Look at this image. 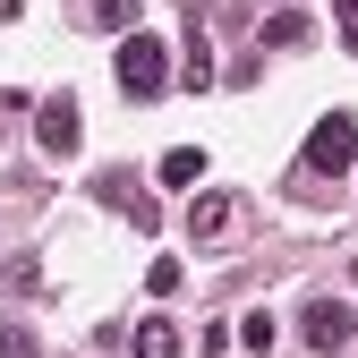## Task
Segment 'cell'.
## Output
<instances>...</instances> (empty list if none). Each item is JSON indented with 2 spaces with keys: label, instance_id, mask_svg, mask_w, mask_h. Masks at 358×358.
I'll use <instances>...</instances> for the list:
<instances>
[{
  "label": "cell",
  "instance_id": "cell-1",
  "mask_svg": "<svg viewBox=\"0 0 358 358\" xmlns=\"http://www.w3.org/2000/svg\"><path fill=\"white\" fill-rule=\"evenodd\" d=\"M299 162L316 171V179L350 171V162H358V120H350V111H324L316 128H307V145H299Z\"/></svg>",
  "mask_w": 358,
  "mask_h": 358
},
{
  "label": "cell",
  "instance_id": "cell-2",
  "mask_svg": "<svg viewBox=\"0 0 358 358\" xmlns=\"http://www.w3.org/2000/svg\"><path fill=\"white\" fill-rule=\"evenodd\" d=\"M120 85L137 103H154L162 85H171V52H162V34H120Z\"/></svg>",
  "mask_w": 358,
  "mask_h": 358
},
{
  "label": "cell",
  "instance_id": "cell-3",
  "mask_svg": "<svg viewBox=\"0 0 358 358\" xmlns=\"http://www.w3.org/2000/svg\"><path fill=\"white\" fill-rule=\"evenodd\" d=\"M34 145L52 154V162L77 154V94H43V103H34Z\"/></svg>",
  "mask_w": 358,
  "mask_h": 358
},
{
  "label": "cell",
  "instance_id": "cell-4",
  "mask_svg": "<svg viewBox=\"0 0 358 358\" xmlns=\"http://www.w3.org/2000/svg\"><path fill=\"white\" fill-rule=\"evenodd\" d=\"M299 333H307V350H341V341L358 333V316H350L341 299H307V307H299Z\"/></svg>",
  "mask_w": 358,
  "mask_h": 358
},
{
  "label": "cell",
  "instance_id": "cell-5",
  "mask_svg": "<svg viewBox=\"0 0 358 358\" xmlns=\"http://www.w3.org/2000/svg\"><path fill=\"white\" fill-rule=\"evenodd\" d=\"M188 239H196V248H222V239H231V196H222V188H205V196L188 205Z\"/></svg>",
  "mask_w": 358,
  "mask_h": 358
},
{
  "label": "cell",
  "instance_id": "cell-6",
  "mask_svg": "<svg viewBox=\"0 0 358 358\" xmlns=\"http://www.w3.org/2000/svg\"><path fill=\"white\" fill-rule=\"evenodd\" d=\"M154 179H162V188H196V179H205V145H171L154 162Z\"/></svg>",
  "mask_w": 358,
  "mask_h": 358
},
{
  "label": "cell",
  "instance_id": "cell-7",
  "mask_svg": "<svg viewBox=\"0 0 358 358\" xmlns=\"http://www.w3.org/2000/svg\"><path fill=\"white\" fill-rule=\"evenodd\" d=\"M128 350H137V358H179V333H171V316H145L137 333H128Z\"/></svg>",
  "mask_w": 358,
  "mask_h": 358
},
{
  "label": "cell",
  "instance_id": "cell-8",
  "mask_svg": "<svg viewBox=\"0 0 358 358\" xmlns=\"http://www.w3.org/2000/svg\"><path fill=\"white\" fill-rule=\"evenodd\" d=\"M256 34H264V52H290V43H307V9H273Z\"/></svg>",
  "mask_w": 358,
  "mask_h": 358
},
{
  "label": "cell",
  "instance_id": "cell-9",
  "mask_svg": "<svg viewBox=\"0 0 358 358\" xmlns=\"http://www.w3.org/2000/svg\"><path fill=\"white\" fill-rule=\"evenodd\" d=\"M145 290H154V299L179 290V256H154V264H145Z\"/></svg>",
  "mask_w": 358,
  "mask_h": 358
},
{
  "label": "cell",
  "instance_id": "cell-10",
  "mask_svg": "<svg viewBox=\"0 0 358 358\" xmlns=\"http://www.w3.org/2000/svg\"><path fill=\"white\" fill-rule=\"evenodd\" d=\"M188 85H196V94L213 85V52H205V34H188Z\"/></svg>",
  "mask_w": 358,
  "mask_h": 358
},
{
  "label": "cell",
  "instance_id": "cell-11",
  "mask_svg": "<svg viewBox=\"0 0 358 358\" xmlns=\"http://www.w3.org/2000/svg\"><path fill=\"white\" fill-rule=\"evenodd\" d=\"M111 34H137V0H103V9H94Z\"/></svg>",
  "mask_w": 358,
  "mask_h": 358
},
{
  "label": "cell",
  "instance_id": "cell-12",
  "mask_svg": "<svg viewBox=\"0 0 358 358\" xmlns=\"http://www.w3.org/2000/svg\"><path fill=\"white\" fill-rule=\"evenodd\" d=\"M239 350H273V316H248L239 324Z\"/></svg>",
  "mask_w": 358,
  "mask_h": 358
},
{
  "label": "cell",
  "instance_id": "cell-13",
  "mask_svg": "<svg viewBox=\"0 0 358 358\" xmlns=\"http://www.w3.org/2000/svg\"><path fill=\"white\" fill-rule=\"evenodd\" d=\"M0 358H34V333H17V324H0Z\"/></svg>",
  "mask_w": 358,
  "mask_h": 358
},
{
  "label": "cell",
  "instance_id": "cell-14",
  "mask_svg": "<svg viewBox=\"0 0 358 358\" xmlns=\"http://www.w3.org/2000/svg\"><path fill=\"white\" fill-rule=\"evenodd\" d=\"M341 9V34H350V52H358V0H333Z\"/></svg>",
  "mask_w": 358,
  "mask_h": 358
},
{
  "label": "cell",
  "instance_id": "cell-15",
  "mask_svg": "<svg viewBox=\"0 0 358 358\" xmlns=\"http://www.w3.org/2000/svg\"><path fill=\"white\" fill-rule=\"evenodd\" d=\"M273 9H307V0H273Z\"/></svg>",
  "mask_w": 358,
  "mask_h": 358
}]
</instances>
